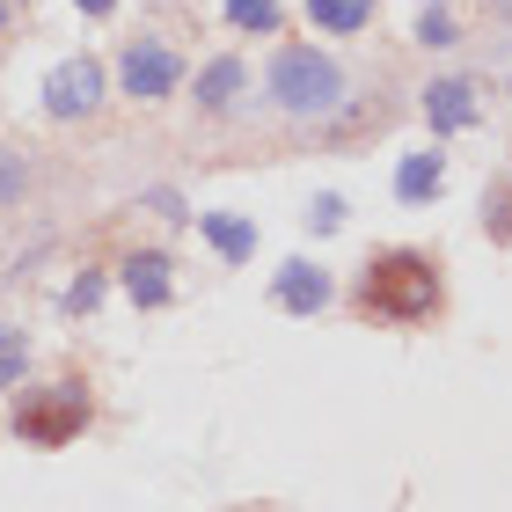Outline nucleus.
Masks as SVG:
<instances>
[{
	"instance_id": "nucleus-18",
	"label": "nucleus",
	"mask_w": 512,
	"mask_h": 512,
	"mask_svg": "<svg viewBox=\"0 0 512 512\" xmlns=\"http://www.w3.org/2000/svg\"><path fill=\"white\" fill-rule=\"evenodd\" d=\"M74 8H88V15H110V0H74Z\"/></svg>"
},
{
	"instance_id": "nucleus-2",
	"label": "nucleus",
	"mask_w": 512,
	"mask_h": 512,
	"mask_svg": "<svg viewBox=\"0 0 512 512\" xmlns=\"http://www.w3.org/2000/svg\"><path fill=\"white\" fill-rule=\"evenodd\" d=\"M88 410H96V403H88L81 381H52V388H37V395L15 403V432L30 439V447H66V439H81Z\"/></svg>"
},
{
	"instance_id": "nucleus-10",
	"label": "nucleus",
	"mask_w": 512,
	"mask_h": 512,
	"mask_svg": "<svg viewBox=\"0 0 512 512\" xmlns=\"http://www.w3.org/2000/svg\"><path fill=\"white\" fill-rule=\"evenodd\" d=\"M198 227H205V235H213V249H220V256H235V264H242V256L256 249V227H249V220H227V213H205Z\"/></svg>"
},
{
	"instance_id": "nucleus-14",
	"label": "nucleus",
	"mask_w": 512,
	"mask_h": 512,
	"mask_svg": "<svg viewBox=\"0 0 512 512\" xmlns=\"http://www.w3.org/2000/svg\"><path fill=\"white\" fill-rule=\"evenodd\" d=\"M235 30H278V0H227Z\"/></svg>"
},
{
	"instance_id": "nucleus-12",
	"label": "nucleus",
	"mask_w": 512,
	"mask_h": 512,
	"mask_svg": "<svg viewBox=\"0 0 512 512\" xmlns=\"http://www.w3.org/2000/svg\"><path fill=\"white\" fill-rule=\"evenodd\" d=\"M235 88H242V66H235V59H220V66H205L198 103H205V110H227V103H235Z\"/></svg>"
},
{
	"instance_id": "nucleus-15",
	"label": "nucleus",
	"mask_w": 512,
	"mask_h": 512,
	"mask_svg": "<svg viewBox=\"0 0 512 512\" xmlns=\"http://www.w3.org/2000/svg\"><path fill=\"white\" fill-rule=\"evenodd\" d=\"M22 359H30L22 330H8V322H0V388H8V381H22Z\"/></svg>"
},
{
	"instance_id": "nucleus-5",
	"label": "nucleus",
	"mask_w": 512,
	"mask_h": 512,
	"mask_svg": "<svg viewBox=\"0 0 512 512\" xmlns=\"http://www.w3.org/2000/svg\"><path fill=\"white\" fill-rule=\"evenodd\" d=\"M169 88H176V52H169V44H132V52H125V96L161 103Z\"/></svg>"
},
{
	"instance_id": "nucleus-6",
	"label": "nucleus",
	"mask_w": 512,
	"mask_h": 512,
	"mask_svg": "<svg viewBox=\"0 0 512 512\" xmlns=\"http://www.w3.org/2000/svg\"><path fill=\"white\" fill-rule=\"evenodd\" d=\"M425 118H432V132L476 125V88H469V81H432V88H425Z\"/></svg>"
},
{
	"instance_id": "nucleus-16",
	"label": "nucleus",
	"mask_w": 512,
	"mask_h": 512,
	"mask_svg": "<svg viewBox=\"0 0 512 512\" xmlns=\"http://www.w3.org/2000/svg\"><path fill=\"white\" fill-rule=\"evenodd\" d=\"M15 198H22V161H15V154H0V213H8Z\"/></svg>"
},
{
	"instance_id": "nucleus-11",
	"label": "nucleus",
	"mask_w": 512,
	"mask_h": 512,
	"mask_svg": "<svg viewBox=\"0 0 512 512\" xmlns=\"http://www.w3.org/2000/svg\"><path fill=\"white\" fill-rule=\"evenodd\" d=\"M483 235H491V242H512V176H498L491 191H483Z\"/></svg>"
},
{
	"instance_id": "nucleus-4",
	"label": "nucleus",
	"mask_w": 512,
	"mask_h": 512,
	"mask_svg": "<svg viewBox=\"0 0 512 512\" xmlns=\"http://www.w3.org/2000/svg\"><path fill=\"white\" fill-rule=\"evenodd\" d=\"M96 103H103V66L96 59L52 66V81H44V110H52V118H88Z\"/></svg>"
},
{
	"instance_id": "nucleus-9",
	"label": "nucleus",
	"mask_w": 512,
	"mask_h": 512,
	"mask_svg": "<svg viewBox=\"0 0 512 512\" xmlns=\"http://www.w3.org/2000/svg\"><path fill=\"white\" fill-rule=\"evenodd\" d=\"M395 191H403L410 205H425V198H439V154H410L403 169H395Z\"/></svg>"
},
{
	"instance_id": "nucleus-13",
	"label": "nucleus",
	"mask_w": 512,
	"mask_h": 512,
	"mask_svg": "<svg viewBox=\"0 0 512 512\" xmlns=\"http://www.w3.org/2000/svg\"><path fill=\"white\" fill-rule=\"evenodd\" d=\"M308 15L322 30H359V22L374 15V0H308Z\"/></svg>"
},
{
	"instance_id": "nucleus-7",
	"label": "nucleus",
	"mask_w": 512,
	"mask_h": 512,
	"mask_svg": "<svg viewBox=\"0 0 512 512\" xmlns=\"http://www.w3.org/2000/svg\"><path fill=\"white\" fill-rule=\"evenodd\" d=\"M278 300H286L293 315H315L322 300H330V278H322L315 264H286L278 271Z\"/></svg>"
},
{
	"instance_id": "nucleus-1",
	"label": "nucleus",
	"mask_w": 512,
	"mask_h": 512,
	"mask_svg": "<svg viewBox=\"0 0 512 512\" xmlns=\"http://www.w3.org/2000/svg\"><path fill=\"white\" fill-rule=\"evenodd\" d=\"M439 308V264L417 249H388L359 278V315L366 322H425Z\"/></svg>"
},
{
	"instance_id": "nucleus-8",
	"label": "nucleus",
	"mask_w": 512,
	"mask_h": 512,
	"mask_svg": "<svg viewBox=\"0 0 512 512\" xmlns=\"http://www.w3.org/2000/svg\"><path fill=\"white\" fill-rule=\"evenodd\" d=\"M125 293L139 300V308H161V300H169V256H132L125 264Z\"/></svg>"
},
{
	"instance_id": "nucleus-3",
	"label": "nucleus",
	"mask_w": 512,
	"mask_h": 512,
	"mask_svg": "<svg viewBox=\"0 0 512 512\" xmlns=\"http://www.w3.org/2000/svg\"><path fill=\"white\" fill-rule=\"evenodd\" d=\"M271 96L286 103L293 118H315V110H330L344 96V74H337V59L293 44V52H278V66H271Z\"/></svg>"
},
{
	"instance_id": "nucleus-17",
	"label": "nucleus",
	"mask_w": 512,
	"mask_h": 512,
	"mask_svg": "<svg viewBox=\"0 0 512 512\" xmlns=\"http://www.w3.org/2000/svg\"><path fill=\"white\" fill-rule=\"evenodd\" d=\"M417 37H425V44H454V22L439 15V8H425V22H417Z\"/></svg>"
}]
</instances>
